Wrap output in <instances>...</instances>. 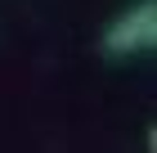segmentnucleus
Wrapping results in <instances>:
<instances>
[{
    "label": "nucleus",
    "instance_id": "f257e3e1",
    "mask_svg": "<svg viewBox=\"0 0 157 153\" xmlns=\"http://www.w3.org/2000/svg\"><path fill=\"white\" fill-rule=\"evenodd\" d=\"M153 41H157V5L153 0H139L135 9H121L103 32L108 54H135V50H148Z\"/></svg>",
    "mask_w": 157,
    "mask_h": 153
}]
</instances>
